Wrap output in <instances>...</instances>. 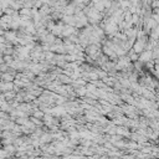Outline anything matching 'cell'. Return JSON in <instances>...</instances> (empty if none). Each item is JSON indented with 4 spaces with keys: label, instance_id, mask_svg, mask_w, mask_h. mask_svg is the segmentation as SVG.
Returning a JSON list of instances; mask_svg holds the SVG:
<instances>
[{
    "label": "cell",
    "instance_id": "1",
    "mask_svg": "<svg viewBox=\"0 0 159 159\" xmlns=\"http://www.w3.org/2000/svg\"><path fill=\"white\" fill-rule=\"evenodd\" d=\"M150 38L153 39V40H159V26L158 25H155L153 29H152V31H150Z\"/></svg>",
    "mask_w": 159,
    "mask_h": 159
},
{
    "label": "cell",
    "instance_id": "2",
    "mask_svg": "<svg viewBox=\"0 0 159 159\" xmlns=\"http://www.w3.org/2000/svg\"><path fill=\"white\" fill-rule=\"evenodd\" d=\"M144 46H145V40H139V41H137V44L134 46V51L136 52H142Z\"/></svg>",
    "mask_w": 159,
    "mask_h": 159
},
{
    "label": "cell",
    "instance_id": "3",
    "mask_svg": "<svg viewBox=\"0 0 159 159\" xmlns=\"http://www.w3.org/2000/svg\"><path fill=\"white\" fill-rule=\"evenodd\" d=\"M152 58L155 60L157 62H159V47L158 49H154L152 51Z\"/></svg>",
    "mask_w": 159,
    "mask_h": 159
}]
</instances>
